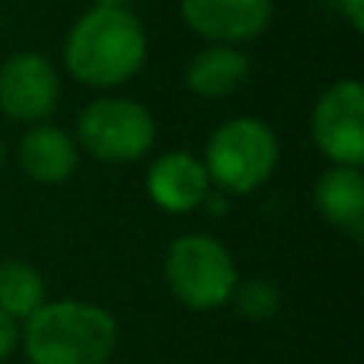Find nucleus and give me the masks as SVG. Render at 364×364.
I'll list each match as a JSON object with an SVG mask.
<instances>
[{"label":"nucleus","mask_w":364,"mask_h":364,"mask_svg":"<svg viewBox=\"0 0 364 364\" xmlns=\"http://www.w3.org/2000/svg\"><path fill=\"white\" fill-rule=\"evenodd\" d=\"M147 61V32L128 6H93L68 32L64 68L77 83L112 90Z\"/></svg>","instance_id":"f257e3e1"},{"label":"nucleus","mask_w":364,"mask_h":364,"mask_svg":"<svg viewBox=\"0 0 364 364\" xmlns=\"http://www.w3.org/2000/svg\"><path fill=\"white\" fill-rule=\"evenodd\" d=\"M23 346L32 364H106L115 348V320L96 304H42L26 316Z\"/></svg>","instance_id":"f03ea898"},{"label":"nucleus","mask_w":364,"mask_h":364,"mask_svg":"<svg viewBox=\"0 0 364 364\" xmlns=\"http://www.w3.org/2000/svg\"><path fill=\"white\" fill-rule=\"evenodd\" d=\"M205 170L211 186L230 195H250L265 186L278 166V138L262 119L237 115L214 128L205 147Z\"/></svg>","instance_id":"7ed1b4c3"},{"label":"nucleus","mask_w":364,"mask_h":364,"mask_svg":"<svg viewBox=\"0 0 364 364\" xmlns=\"http://www.w3.org/2000/svg\"><path fill=\"white\" fill-rule=\"evenodd\" d=\"M77 141V147L102 164H134L151 154L157 141V122L151 109L128 96H102L80 112Z\"/></svg>","instance_id":"20e7f679"},{"label":"nucleus","mask_w":364,"mask_h":364,"mask_svg":"<svg viewBox=\"0 0 364 364\" xmlns=\"http://www.w3.org/2000/svg\"><path fill=\"white\" fill-rule=\"evenodd\" d=\"M166 282L186 307L211 310L230 301L237 288V265L218 240L188 233L173 240L166 252Z\"/></svg>","instance_id":"39448f33"},{"label":"nucleus","mask_w":364,"mask_h":364,"mask_svg":"<svg viewBox=\"0 0 364 364\" xmlns=\"http://www.w3.org/2000/svg\"><path fill=\"white\" fill-rule=\"evenodd\" d=\"M310 134L333 166L364 164V87L358 80L333 83L316 100Z\"/></svg>","instance_id":"423d86ee"},{"label":"nucleus","mask_w":364,"mask_h":364,"mask_svg":"<svg viewBox=\"0 0 364 364\" xmlns=\"http://www.w3.org/2000/svg\"><path fill=\"white\" fill-rule=\"evenodd\" d=\"M61 80L38 51H19L0 64V112L23 125H38L58 106Z\"/></svg>","instance_id":"0eeeda50"},{"label":"nucleus","mask_w":364,"mask_h":364,"mask_svg":"<svg viewBox=\"0 0 364 364\" xmlns=\"http://www.w3.org/2000/svg\"><path fill=\"white\" fill-rule=\"evenodd\" d=\"M186 26L211 45H243L272 23V0H182Z\"/></svg>","instance_id":"6e6552de"},{"label":"nucleus","mask_w":364,"mask_h":364,"mask_svg":"<svg viewBox=\"0 0 364 364\" xmlns=\"http://www.w3.org/2000/svg\"><path fill=\"white\" fill-rule=\"evenodd\" d=\"M147 195L157 208L170 214H186L205 205L211 195V179L198 157L186 151L160 154L147 170Z\"/></svg>","instance_id":"1a4fd4ad"},{"label":"nucleus","mask_w":364,"mask_h":364,"mask_svg":"<svg viewBox=\"0 0 364 364\" xmlns=\"http://www.w3.org/2000/svg\"><path fill=\"white\" fill-rule=\"evenodd\" d=\"M80 164V147L64 128L58 125H29L19 141V166L29 179L42 186H58L68 182Z\"/></svg>","instance_id":"9d476101"},{"label":"nucleus","mask_w":364,"mask_h":364,"mask_svg":"<svg viewBox=\"0 0 364 364\" xmlns=\"http://www.w3.org/2000/svg\"><path fill=\"white\" fill-rule=\"evenodd\" d=\"M250 55L237 45H208L186 68V87L201 100H227L250 80Z\"/></svg>","instance_id":"9b49d317"},{"label":"nucleus","mask_w":364,"mask_h":364,"mask_svg":"<svg viewBox=\"0 0 364 364\" xmlns=\"http://www.w3.org/2000/svg\"><path fill=\"white\" fill-rule=\"evenodd\" d=\"M320 214L333 227L346 230L352 240H361L364 230V176L361 166H329L314 188Z\"/></svg>","instance_id":"f8f14e48"},{"label":"nucleus","mask_w":364,"mask_h":364,"mask_svg":"<svg viewBox=\"0 0 364 364\" xmlns=\"http://www.w3.org/2000/svg\"><path fill=\"white\" fill-rule=\"evenodd\" d=\"M45 304V282L32 265L19 259L0 262V314L6 316H32Z\"/></svg>","instance_id":"ddd939ff"},{"label":"nucleus","mask_w":364,"mask_h":364,"mask_svg":"<svg viewBox=\"0 0 364 364\" xmlns=\"http://www.w3.org/2000/svg\"><path fill=\"white\" fill-rule=\"evenodd\" d=\"M230 297H237V307L246 320L262 323L278 314V288L265 278H250V282L237 284Z\"/></svg>","instance_id":"4468645a"},{"label":"nucleus","mask_w":364,"mask_h":364,"mask_svg":"<svg viewBox=\"0 0 364 364\" xmlns=\"http://www.w3.org/2000/svg\"><path fill=\"white\" fill-rule=\"evenodd\" d=\"M19 342V329H16V320L6 314H0V361L6 358V355L16 348Z\"/></svg>","instance_id":"2eb2a0df"},{"label":"nucleus","mask_w":364,"mask_h":364,"mask_svg":"<svg viewBox=\"0 0 364 364\" xmlns=\"http://www.w3.org/2000/svg\"><path fill=\"white\" fill-rule=\"evenodd\" d=\"M339 10H342V16L352 23L355 32L364 29V0H339Z\"/></svg>","instance_id":"dca6fc26"},{"label":"nucleus","mask_w":364,"mask_h":364,"mask_svg":"<svg viewBox=\"0 0 364 364\" xmlns=\"http://www.w3.org/2000/svg\"><path fill=\"white\" fill-rule=\"evenodd\" d=\"M93 6H128V0H93Z\"/></svg>","instance_id":"f3484780"},{"label":"nucleus","mask_w":364,"mask_h":364,"mask_svg":"<svg viewBox=\"0 0 364 364\" xmlns=\"http://www.w3.org/2000/svg\"><path fill=\"white\" fill-rule=\"evenodd\" d=\"M0 164H4V141H0Z\"/></svg>","instance_id":"a211bd4d"}]
</instances>
